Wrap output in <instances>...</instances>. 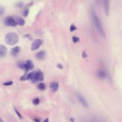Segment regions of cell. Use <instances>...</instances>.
Returning a JSON list of instances; mask_svg holds the SVG:
<instances>
[{"instance_id": "cell-32", "label": "cell", "mask_w": 122, "mask_h": 122, "mask_svg": "<svg viewBox=\"0 0 122 122\" xmlns=\"http://www.w3.org/2000/svg\"><path fill=\"white\" fill-rule=\"evenodd\" d=\"M0 122H5L1 118H0Z\"/></svg>"}, {"instance_id": "cell-12", "label": "cell", "mask_w": 122, "mask_h": 122, "mask_svg": "<svg viewBox=\"0 0 122 122\" xmlns=\"http://www.w3.org/2000/svg\"><path fill=\"white\" fill-rule=\"evenodd\" d=\"M46 57V53L44 51H42L37 53L36 57L38 60H42Z\"/></svg>"}, {"instance_id": "cell-7", "label": "cell", "mask_w": 122, "mask_h": 122, "mask_svg": "<svg viewBox=\"0 0 122 122\" xmlns=\"http://www.w3.org/2000/svg\"><path fill=\"white\" fill-rule=\"evenodd\" d=\"M34 68V65L32 61L31 60H28L27 61L25 62V70L27 72L32 70Z\"/></svg>"}, {"instance_id": "cell-28", "label": "cell", "mask_w": 122, "mask_h": 122, "mask_svg": "<svg viewBox=\"0 0 122 122\" xmlns=\"http://www.w3.org/2000/svg\"><path fill=\"white\" fill-rule=\"evenodd\" d=\"M57 67L58 68V69H63V65L60 64H58L57 65Z\"/></svg>"}, {"instance_id": "cell-8", "label": "cell", "mask_w": 122, "mask_h": 122, "mask_svg": "<svg viewBox=\"0 0 122 122\" xmlns=\"http://www.w3.org/2000/svg\"><path fill=\"white\" fill-rule=\"evenodd\" d=\"M49 88L53 92H56L59 89V83L57 82H52L50 83Z\"/></svg>"}, {"instance_id": "cell-10", "label": "cell", "mask_w": 122, "mask_h": 122, "mask_svg": "<svg viewBox=\"0 0 122 122\" xmlns=\"http://www.w3.org/2000/svg\"><path fill=\"white\" fill-rule=\"evenodd\" d=\"M104 10L105 12V14L107 16H109L110 12V3L109 1L107 0H105L103 1Z\"/></svg>"}, {"instance_id": "cell-21", "label": "cell", "mask_w": 122, "mask_h": 122, "mask_svg": "<svg viewBox=\"0 0 122 122\" xmlns=\"http://www.w3.org/2000/svg\"><path fill=\"white\" fill-rule=\"evenodd\" d=\"M13 82L12 81H8V82H4L3 83V85L4 86H9L12 85L13 84Z\"/></svg>"}, {"instance_id": "cell-26", "label": "cell", "mask_w": 122, "mask_h": 122, "mask_svg": "<svg viewBox=\"0 0 122 122\" xmlns=\"http://www.w3.org/2000/svg\"><path fill=\"white\" fill-rule=\"evenodd\" d=\"M24 37L26 38H28L29 40L31 41L33 40V38H32V37L31 36V35L29 34H25V35L24 36Z\"/></svg>"}, {"instance_id": "cell-14", "label": "cell", "mask_w": 122, "mask_h": 122, "mask_svg": "<svg viewBox=\"0 0 122 122\" xmlns=\"http://www.w3.org/2000/svg\"><path fill=\"white\" fill-rule=\"evenodd\" d=\"M16 21L17 22V24L20 26H23L25 24V22L24 20L22 18L20 17H18L16 18Z\"/></svg>"}, {"instance_id": "cell-6", "label": "cell", "mask_w": 122, "mask_h": 122, "mask_svg": "<svg viewBox=\"0 0 122 122\" xmlns=\"http://www.w3.org/2000/svg\"><path fill=\"white\" fill-rule=\"evenodd\" d=\"M76 95L77 98L79 102L81 104V105L86 109L89 108V105L88 103L87 102L86 100L85 99V98H84L83 96L79 92L76 93Z\"/></svg>"}, {"instance_id": "cell-17", "label": "cell", "mask_w": 122, "mask_h": 122, "mask_svg": "<svg viewBox=\"0 0 122 122\" xmlns=\"http://www.w3.org/2000/svg\"><path fill=\"white\" fill-rule=\"evenodd\" d=\"M40 102V99L38 98H36L34 99L33 101V104L35 105H38L39 104Z\"/></svg>"}, {"instance_id": "cell-5", "label": "cell", "mask_w": 122, "mask_h": 122, "mask_svg": "<svg viewBox=\"0 0 122 122\" xmlns=\"http://www.w3.org/2000/svg\"><path fill=\"white\" fill-rule=\"evenodd\" d=\"M44 43L43 40L38 39L34 40L31 45V49L32 51H35L38 49Z\"/></svg>"}, {"instance_id": "cell-3", "label": "cell", "mask_w": 122, "mask_h": 122, "mask_svg": "<svg viewBox=\"0 0 122 122\" xmlns=\"http://www.w3.org/2000/svg\"><path fill=\"white\" fill-rule=\"evenodd\" d=\"M6 44L9 45H15L19 41V37L14 32H10L6 34L5 37Z\"/></svg>"}, {"instance_id": "cell-2", "label": "cell", "mask_w": 122, "mask_h": 122, "mask_svg": "<svg viewBox=\"0 0 122 122\" xmlns=\"http://www.w3.org/2000/svg\"><path fill=\"white\" fill-rule=\"evenodd\" d=\"M91 13L93 22L96 29L98 31L99 33L102 37H105V33L102 27L99 18L94 10L92 8L91 9Z\"/></svg>"}, {"instance_id": "cell-31", "label": "cell", "mask_w": 122, "mask_h": 122, "mask_svg": "<svg viewBox=\"0 0 122 122\" xmlns=\"http://www.w3.org/2000/svg\"><path fill=\"white\" fill-rule=\"evenodd\" d=\"M49 120L48 118H46L44 120V121L42 122H49Z\"/></svg>"}, {"instance_id": "cell-22", "label": "cell", "mask_w": 122, "mask_h": 122, "mask_svg": "<svg viewBox=\"0 0 122 122\" xmlns=\"http://www.w3.org/2000/svg\"><path fill=\"white\" fill-rule=\"evenodd\" d=\"M4 12L5 10L4 8L2 6H0V16L4 14Z\"/></svg>"}, {"instance_id": "cell-25", "label": "cell", "mask_w": 122, "mask_h": 122, "mask_svg": "<svg viewBox=\"0 0 122 122\" xmlns=\"http://www.w3.org/2000/svg\"><path fill=\"white\" fill-rule=\"evenodd\" d=\"M70 31L73 32L76 29V28L75 27V25H74V24H72L70 26Z\"/></svg>"}, {"instance_id": "cell-9", "label": "cell", "mask_w": 122, "mask_h": 122, "mask_svg": "<svg viewBox=\"0 0 122 122\" xmlns=\"http://www.w3.org/2000/svg\"><path fill=\"white\" fill-rule=\"evenodd\" d=\"M20 49L19 47L16 46L11 49V55L12 57H16L19 54L20 52Z\"/></svg>"}, {"instance_id": "cell-29", "label": "cell", "mask_w": 122, "mask_h": 122, "mask_svg": "<svg viewBox=\"0 0 122 122\" xmlns=\"http://www.w3.org/2000/svg\"><path fill=\"white\" fill-rule=\"evenodd\" d=\"M75 118H70V122H74Z\"/></svg>"}, {"instance_id": "cell-18", "label": "cell", "mask_w": 122, "mask_h": 122, "mask_svg": "<svg viewBox=\"0 0 122 122\" xmlns=\"http://www.w3.org/2000/svg\"><path fill=\"white\" fill-rule=\"evenodd\" d=\"M29 13V10L28 8H26V9H25L23 11V16H25V17L27 16L28 15Z\"/></svg>"}, {"instance_id": "cell-30", "label": "cell", "mask_w": 122, "mask_h": 122, "mask_svg": "<svg viewBox=\"0 0 122 122\" xmlns=\"http://www.w3.org/2000/svg\"><path fill=\"white\" fill-rule=\"evenodd\" d=\"M34 121L35 122H40V120L37 118H34Z\"/></svg>"}, {"instance_id": "cell-1", "label": "cell", "mask_w": 122, "mask_h": 122, "mask_svg": "<svg viewBox=\"0 0 122 122\" xmlns=\"http://www.w3.org/2000/svg\"><path fill=\"white\" fill-rule=\"evenodd\" d=\"M44 79V74L41 70H36L28 74L27 80H30L33 83L42 81Z\"/></svg>"}, {"instance_id": "cell-19", "label": "cell", "mask_w": 122, "mask_h": 122, "mask_svg": "<svg viewBox=\"0 0 122 122\" xmlns=\"http://www.w3.org/2000/svg\"><path fill=\"white\" fill-rule=\"evenodd\" d=\"M28 74V73L27 72L25 73L24 74V75H23L22 76L20 77V80L22 81H24L26 80L27 78Z\"/></svg>"}, {"instance_id": "cell-11", "label": "cell", "mask_w": 122, "mask_h": 122, "mask_svg": "<svg viewBox=\"0 0 122 122\" xmlns=\"http://www.w3.org/2000/svg\"><path fill=\"white\" fill-rule=\"evenodd\" d=\"M7 51V47L4 45H0V57H3L6 55Z\"/></svg>"}, {"instance_id": "cell-24", "label": "cell", "mask_w": 122, "mask_h": 122, "mask_svg": "<svg viewBox=\"0 0 122 122\" xmlns=\"http://www.w3.org/2000/svg\"><path fill=\"white\" fill-rule=\"evenodd\" d=\"M14 110H15V112L17 114L18 116L19 117V118L20 119H22V115H21L20 113V112L18 111L17 109H16V108H14Z\"/></svg>"}, {"instance_id": "cell-16", "label": "cell", "mask_w": 122, "mask_h": 122, "mask_svg": "<svg viewBox=\"0 0 122 122\" xmlns=\"http://www.w3.org/2000/svg\"><path fill=\"white\" fill-rule=\"evenodd\" d=\"M38 89L40 91H44L46 89V86L45 84L41 82L39 83L38 86Z\"/></svg>"}, {"instance_id": "cell-20", "label": "cell", "mask_w": 122, "mask_h": 122, "mask_svg": "<svg viewBox=\"0 0 122 122\" xmlns=\"http://www.w3.org/2000/svg\"><path fill=\"white\" fill-rule=\"evenodd\" d=\"M72 41L74 43H75L79 42L80 41V39L78 37H76L73 36L72 38Z\"/></svg>"}, {"instance_id": "cell-27", "label": "cell", "mask_w": 122, "mask_h": 122, "mask_svg": "<svg viewBox=\"0 0 122 122\" xmlns=\"http://www.w3.org/2000/svg\"><path fill=\"white\" fill-rule=\"evenodd\" d=\"M82 57L83 58H87L88 57V55L86 54V53L85 52H83V53L82 54Z\"/></svg>"}, {"instance_id": "cell-4", "label": "cell", "mask_w": 122, "mask_h": 122, "mask_svg": "<svg viewBox=\"0 0 122 122\" xmlns=\"http://www.w3.org/2000/svg\"><path fill=\"white\" fill-rule=\"evenodd\" d=\"M4 23L5 25L11 27H15L17 23L16 20L11 16H7L4 20Z\"/></svg>"}, {"instance_id": "cell-23", "label": "cell", "mask_w": 122, "mask_h": 122, "mask_svg": "<svg viewBox=\"0 0 122 122\" xmlns=\"http://www.w3.org/2000/svg\"><path fill=\"white\" fill-rule=\"evenodd\" d=\"M23 4L22 2H19L17 3L16 4L15 6L18 8L22 7H23Z\"/></svg>"}, {"instance_id": "cell-13", "label": "cell", "mask_w": 122, "mask_h": 122, "mask_svg": "<svg viewBox=\"0 0 122 122\" xmlns=\"http://www.w3.org/2000/svg\"><path fill=\"white\" fill-rule=\"evenodd\" d=\"M97 76L101 79H105L107 76L106 72L103 70H100L98 72L97 74Z\"/></svg>"}, {"instance_id": "cell-15", "label": "cell", "mask_w": 122, "mask_h": 122, "mask_svg": "<svg viewBox=\"0 0 122 122\" xmlns=\"http://www.w3.org/2000/svg\"><path fill=\"white\" fill-rule=\"evenodd\" d=\"M25 63L22 61H19L17 63V66L18 68L22 69H24L25 68Z\"/></svg>"}]
</instances>
